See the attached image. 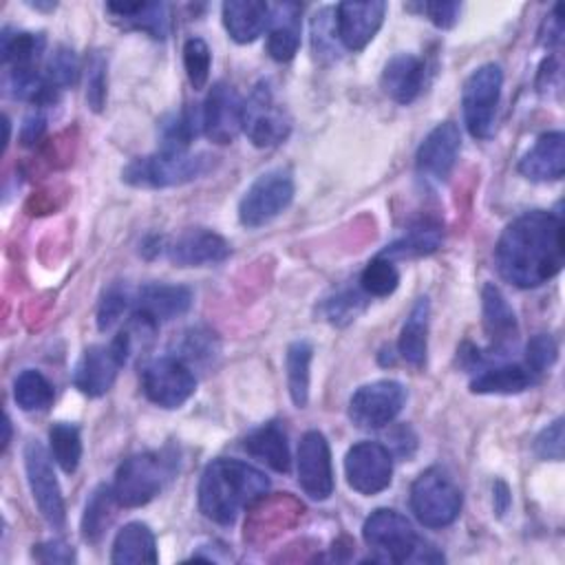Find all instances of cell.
I'll return each mask as SVG.
<instances>
[{
	"label": "cell",
	"instance_id": "cell-27",
	"mask_svg": "<svg viewBox=\"0 0 565 565\" xmlns=\"http://www.w3.org/2000/svg\"><path fill=\"white\" fill-rule=\"evenodd\" d=\"M221 11L225 31L238 44L254 42L269 22V4L260 0H227Z\"/></svg>",
	"mask_w": 565,
	"mask_h": 565
},
{
	"label": "cell",
	"instance_id": "cell-32",
	"mask_svg": "<svg viewBox=\"0 0 565 565\" xmlns=\"http://www.w3.org/2000/svg\"><path fill=\"white\" fill-rule=\"evenodd\" d=\"M313 358V347L309 340H294L285 353V371H287V388L291 402L298 408H305L309 402V366Z\"/></svg>",
	"mask_w": 565,
	"mask_h": 565
},
{
	"label": "cell",
	"instance_id": "cell-10",
	"mask_svg": "<svg viewBox=\"0 0 565 565\" xmlns=\"http://www.w3.org/2000/svg\"><path fill=\"white\" fill-rule=\"evenodd\" d=\"M141 388L152 404L161 408H179L194 395L196 377L183 360L163 355L143 364Z\"/></svg>",
	"mask_w": 565,
	"mask_h": 565
},
{
	"label": "cell",
	"instance_id": "cell-34",
	"mask_svg": "<svg viewBox=\"0 0 565 565\" xmlns=\"http://www.w3.org/2000/svg\"><path fill=\"white\" fill-rule=\"evenodd\" d=\"M199 128H201V110L196 113L192 108H181L179 113H170L159 124V137H161L159 150L188 152Z\"/></svg>",
	"mask_w": 565,
	"mask_h": 565
},
{
	"label": "cell",
	"instance_id": "cell-17",
	"mask_svg": "<svg viewBox=\"0 0 565 565\" xmlns=\"http://www.w3.org/2000/svg\"><path fill=\"white\" fill-rule=\"evenodd\" d=\"M386 13V2H340L333 9V24L338 42L347 51H362L380 31Z\"/></svg>",
	"mask_w": 565,
	"mask_h": 565
},
{
	"label": "cell",
	"instance_id": "cell-31",
	"mask_svg": "<svg viewBox=\"0 0 565 565\" xmlns=\"http://www.w3.org/2000/svg\"><path fill=\"white\" fill-rule=\"evenodd\" d=\"M243 448L260 459L263 463H267L271 470L276 472H287L289 466H291V459H289V446H287V437L282 433L280 426L276 424H263L258 428H254L245 441H243Z\"/></svg>",
	"mask_w": 565,
	"mask_h": 565
},
{
	"label": "cell",
	"instance_id": "cell-41",
	"mask_svg": "<svg viewBox=\"0 0 565 565\" xmlns=\"http://www.w3.org/2000/svg\"><path fill=\"white\" fill-rule=\"evenodd\" d=\"M362 309H364V296L360 291H353V289L338 291L335 296H331L322 302V316L331 324H338V327H344L351 320H355V316Z\"/></svg>",
	"mask_w": 565,
	"mask_h": 565
},
{
	"label": "cell",
	"instance_id": "cell-3",
	"mask_svg": "<svg viewBox=\"0 0 565 565\" xmlns=\"http://www.w3.org/2000/svg\"><path fill=\"white\" fill-rule=\"evenodd\" d=\"M212 166L214 157H210L207 152L157 150L126 163V168L121 170V181L132 188L161 190L201 179Z\"/></svg>",
	"mask_w": 565,
	"mask_h": 565
},
{
	"label": "cell",
	"instance_id": "cell-52",
	"mask_svg": "<svg viewBox=\"0 0 565 565\" xmlns=\"http://www.w3.org/2000/svg\"><path fill=\"white\" fill-rule=\"evenodd\" d=\"M9 437H11V428H9V417H4V439H2V446H4V448L9 446Z\"/></svg>",
	"mask_w": 565,
	"mask_h": 565
},
{
	"label": "cell",
	"instance_id": "cell-14",
	"mask_svg": "<svg viewBox=\"0 0 565 565\" xmlns=\"http://www.w3.org/2000/svg\"><path fill=\"white\" fill-rule=\"evenodd\" d=\"M344 475L355 492L377 494L391 486L393 455L380 441H358L347 450Z\"/></svg>",
	"mask_w": 565,
	"mask_h": 565
},
{
	"label": "cell",
	"instance_id": "cell-25",
	"mask_svg": "<svg viewBox=\"0 0 565 565\" xmlns=\"http://www.w3.org/2000/svg\"><path fill=\"white\" fill-rule=\"evenodd\" d=\"M106 13L128 31L148 33L163 40L168 33V9L163 2H106Z\"/></svg>",
	"mask_w": 565,
	"mask_h": 565
},
{
	"label": "cell",
	"instance_id": "cell-4",
	"mask_svg": "<svg viewBox=\"0 0 565 565\" xmlns=\"http://www.w3.org/2000/svg\"><path fill=\"white\" fill-rule=\"evenodd\" d=\"M461 490L439 466L426 468L411 486V510L426 527H446L461 512Z\"/></svg>",
	"mask_w": 565,
	"mask_h": 565
},
{
	"label": "cell",
	"instance_id": "cell-43",
	"mask_svg": "<svg viewBox=\"0 0 565 565\" xmlns=\"http://www.w3.org/2000/svg\"><path fill=\"white\" fill-rule=\"evenodd\" d=\"M130 302H132V296L128 294V289L121 287V285H113L102 296L99 307H97V327H99V331H108L113 324H117Z\"/></svg>",
	"mask_w": 565,
	"mask_h": 565
},
{
	"label": "cell",
	"instance_id": "cell-6",
	"mask_svg": "<svg viewBox=\"0 0 565 565\" xmlns=\"http://www.w3.org/2000/svg\"><path fill=\"white\" fill-rule=\"evenodd\" d=\"M132 349L130 331H121L108 344H90L73 369V384L88 397L106 395Z\"/></svg>",
	"mask_w": 565,
	"mask_h": 565
},
{
	"label": "cell",
	"instance_id": "cell-11",
	"mask_svg": "<svg viewBox=\"0 0 565 565\" xmlns=\"http://www.w3.org/2000/svg\"><path fill=\"white\" fill-rule=\"evenodd\" d=\"M243 130L256 148H274L287 139L291 130L289 115L276 102L267 82L256 84L245 99Z\"/></svg>",
	"mask_w": 565,
	"mask_h": 565
},
{
	"label": "cell",
	"instance_id": "cell-26",
	"mask_svg": "<svg viewBox=\"0 0 565 565\" xmlns=\"http://www.w3.org/2000/svg\"><path fill=\"white\" fill-rule=\"evenodd\" d=\"M534 382L536 375L523 362H499L479 369L470 382V391L483 395H514L530 388Z\"/></svg>",
	"mask_w": 565,
	"mask_h": 565
},
{
	"label": "cell",
	"instance_id": "cell-1",
	"mask_svg": "<svg viewBox=\"0 0 565 565\" xmlns=\"http://www.w3.org/2000/svg\"><path fill=\"white\" fill-rule=\"evenodd\" d=\"M494 263L501 278L521 289L552 280L565 263L563 218L545 210L523 212L501 232Z\"/></svg>",
	"mask_w": 565,
	"mask_h": 565
},
{
	"label": "cell",
	"instance_id": "cell-21",
	"mask_svg": "<svg viewBox=\"0 0 565 565\" xmlns=\"http://www.w3.org/2000/svg\"><path fill=\"white\" fill-rule=\"evenodd\" d=\"M481 311H483V329L490 338L492 355H505L519 335V324L512 307L508 305L505 296L501 294L499 287L492 282L483 285L481 291Z\"/></svg>",
	"mask_w": 565,
	"mask_h": 565
},
{
	"label": "cell",
	"instance_id": "cell-46",
	"mask_svg": "<svg viewBox=\"0 0 565 565\" xmlns=\"http://www.w3.org/2000/svg\"><path fill=\"white\" fill-rule=\"evenodd\" d=\"M214 338L210 331L203 329H190L185 333V342H183V358L179 360H190V362H201L205 358H212L214 353Z\"/></svg>",
	"mask_w": 565,
	"mask_h": 565
},
{
	"label": "cell",
	"instance_id": "cell-39",
	"mask_svg": "<svg viewBox=\"0 0 565 565\" xmlns=\"http://www.w3.org/2000/svg\"><path fill=\"white\" fill-rule=\"evenodd\" d=\"M183 66L188 82L194 90L205 88L210 79V66H212V51L203 38H188L183 44Z\"/></svg>",
	"mask_w": 565,
	"mask_h": 565
},
{
	"label": "cell",
	"instance_id": "cell-13",
	"mask_svg": "<svg viewBox=\"0 0 565 565\" xmlns=\"http://www.w3.org/2000/svg\"><path fill=\"white\" fill-rule=\"evenodd\" d=\"M24 470H26V481H29L33 501L40 514L44 516V521L55 530L64 527V519H66L64 497H62L57 477L53 472L51 457L40 441H29L24 446Z\"/></svg>",
	"mask_w": 565,
	"mask_h": 565
},
{
	"label": "cell",
	"instance_id": "cell-15",
	"mask_svg": "<svg viewBox=\"0 0 565 565\" xmlns=\"http://www.w3.org/2000/svg\"><path fill=\"white\" fill-rule=\"evenodd\" d=\"M245 99L227 82H216L201 106V130L214 143H232L243 130Z\"/></svg>",
	"mask_w": 565,
	"mask_h": 565
},
{
	"label": "cell",
	"instance_id": "cell-9",
	"mask_svg": "<svg viewBox=\"0 0 565 565\" xmlns=\"http://www.w3.org/2000/svg\"><path fill=\"white\" fill-rule=\"evenodd\" d=\"M166 475L168 470L159 455L137 452L119 463L110 488L121 508H139L159 494Z\"/></svg>",
	"mask_w": 565,
	"mask_h": 565
},
{
	"label": "cell",
	"instance_id": "cell-12",
	"mask_svg": "<svg viewBox=\"0 0 565 565\" xmlns=\"http://www.w3.org/2000/svg\"><path fill=\"white\" fill-rule=\"evenodd\" d=\"M406 402V388L395 380H375L360 386L349 399V417L362 430L391 424Z\"/></svg>",
	"mask_w": 565,
	"mask_h": 565
},
{
	"label": "cell",
	"instance_id": "cell-20",
	"mask_svg": "<svg viewBox=\"0 0 565 565\" xmlns=\"http://www.w3.org/2000/svg\"><path fill=\"white\" fill-rule=\"evenodd\" d=\"M192 289L183 285H168V282H150L143 285L135 296V316L159 327L161 322L174 320L192 307Z\"/></svg>",
	"mask_w": 565,
	"mask_h": 565
},
{
	"label": "cell",
	"instance_id": "cell-33",
	"mask_svg": "<svg viewBox=\"0 0 565 565\" xmlns=\"http://www.w3.org/2000/svg\"><path fill=\"white\" fill-rule=\"evenodd\" d=\"M46 49V38L44 33H33V31H2V62L9 64L11 68H31L40 60V55Z\"/></svg>",
	"mask_w": 565,
	"mask_h": 565
},
{
	"label": "cell",
	"instance_id": "cell-40",
	"mask_svg": "<svg viewBox=\"0 0 565 565\" xmlns=\"http://www.w3.org/2000/svg\"><path fill=\"white\" fill-rule=\"evenodd\" d=\"M44 75L57 90L75 86L79 79V62L75 51L68 46H57L46 60Z\"/></svg>",
	"mask_w": 565,
	"mask_h": 565
},
{
	"label": "cell",
	"instance_id": "cell-51",
	"mask_svg": "<svg viewBox=\"0 0 565 565\" xmlns=\"http://www.w3.org/2000/svg\"><path fill=\"white\" fill-rule=\"evenodd\" d=\"M492 501H494V512L499 514V516H503L505 512H508V508H510V501H512V497H510V488L503 483V481H494V486H492Z\"/></svg>",
	"mask_w": 565,
	"mask_h": 565
},
{
	"label": "cell",
	"instance_id": "cell-47",
	"mask_svg": "<svg viewBox=\"0 0 565 565\" xmlns=\"http://www.w3.org/2000/svg\"><path fill=\"white\" fill-rule=\"evenodd\" d=\"M417 7L439 29H452L459 20V13H461L459 2H439L437 0V2H419Z\"/></svg>",
	"mask_w": 565,
	"mask_h": 565
},
{
	"label": "cell",
	"instance_id": "cell-16",
	"mask_svg": "<svg viewBox=\"0 0 565 565\" xmlns=\"http://www.w3.org/2000/svg\"><path fill=\"white\" fill-rule=\"evenodd\" d=\"M298 483L313 501H324L333 492L331 450L318 430H307L298 444Z\"/></svg>",
	"mask_w": 565,
	"mask_h": 565
},
{
	"label": "cell",
	"instance_id": "cell-36",
	"mask_svg": "<svg viewBox=\"0 0 565 565\" xmlns=\"http://www.w3.org/2000/svg\"><path fill=\"white\" fill-rule=\"evenodd\" d=\"M115 505H119V503L113 494V488H108V486H99L90 494V499L86 501V508H84V516H82V534L86 541H93V543L99 541L104 530L110 525Z\"/></svg>",
	"mask_w": 565,
	"mask_h": 565
},
{
	"label": "cell",
	"instance_id": "cell-23",
	"mask_svg": "<svg viewBox=\"0 0 565 565\" xmlns=\"http://www.w3.org/2000/svg\"><path fill=\"white\" fill-rule=\"evenodd\" d=\"M424 62L413 53H395L382 71V90L397 104H411L424 86Z\"/></svg>",
	"mask_w": 565,
	"mask_h": 565
},
{
	"label": "cell",
	"instance_id": "cell-38",
	"mask_svg": "<svg viewBox=\"0 0 565 565\" xmlns=\"http://www.w3.org/2000/svg\"><path fill=\"white\" fill-rule=\"evenodd\" d=\"M399 285V271L393 260L384 256H375L360 274V287L366 296L373 298H386L391 296Z\"/></svg>",
	"mask_w": 565,
	"mask_h": 565
},
{
	"label": "cell",
	"instance_id": "cell-30",
	"mask_svg": "<svg viewBox=\"0 0 565 565\" xmlns=\"http://www.w3.org/2000/svg\"><path fill=\"white\" fill-rule=\"evenodd\" d=\"M444 230L441 223L435 218H419L415 221L408 232L397 238L395 243L386 245V249L380 252V256L395 260V258H411V256H426L435 252L441 245Z\"/></svg>",
	"mask_w": 565,
	"mask_h": 565
},
{
	"label": "cell",
	"instance_id": "cell-29",
	"mask_svg": "<svg viewBox=\"0 0 565 565\" xmlns=\"http://www.w3.org/2000/svg\"><path fill=\"white\" fill-rule=\"evenodd\" d=\"M157 541L152 530L141 521L126 523L113 541L110 563L115 565H141V563H157Z\"/></svg>",
	"mask_w": 565,
	"mask_h": 565
},
{
	"label": "cell",
	"instance_id": "cell-24",
	"mask_svg": "<svg viewBox=\"0 0 565 565\" xmlns=\"http://www.w3.org/2000/svg\"><path fill=\"white\" fill-rule=\"evenodd\" d=\"M267 53L276 62H289L300 46V4L278 2L269 7Z\"/></svg>",
	"mask_w": 565,
	"mask_h": 565
},
{
	"label": "cell",
	"instance_id": "cell-7",
	"mask_svg": "<svg viewBox=\"0 0 565 565\" xmlns=\"http://www.w3.org/2000/svg\"><path fill=\"white\" fill-rule=\"evenodd\" d=\"M501 86H503V71L494 62L481 64L463 82V90H461L463 124L475 139H488L492 135L497 106L501 99Z\"/></svg>",
	"mask_w": 565,
	"mask_h": 565
},
{
	"label": "cell",
	"instance_id": "cell-42",
	"mask_svg": "<svg viewBox=\"0 0 565 565\" xmlns=\"http://www.w3.org/2000/svg\"><path fill=\"white\" fill-rule=\"evenodd\" d=\"M558 358V344L550 333H539L534 335L527 347H525V360L523 364L539 377L543 375L547 369L554 366Z\"/></svg>",
	"mask_w": 565,
	"mask_h": 565
},
{
	"label": "cell",
	"instance_id": "cell-45",
	"mask_svg": "<svg viewBox=\"0 0 565 565\" xmlns=\"http://www.w3.org/2000/svg\"><path fill=\"white\" fill-rule=\"evenodd\" d=\"M563 417H556L552 424H547L534 439V452L541 459L561 461L563 459Z\"/></svg>",
	"mask_w": 565,
	"mask_h": 565
},
{
	"label": "cell",
	"instance_id": "cell-18",
	"mask_svg": "<svg viewBox=\"0 0 565 565\" xmlns=\"http://www.w3.org/2000/svg\"><path fill=\"white\" fill-rule=\"evenodd\" d=\"M461 150V135L457 124H437L419 143L415 152V168L422 177L433 181H446L452 172Z\"/></svg>",
	"mask_w": 565,
	"mask_h": 565
},
{
	"label": "cell",
	"instance_id": "cell-48",
	"mask_svg": "<svg viewBox=\"0 0 565 565\" xmlns=\"http://www.w3.org/2000/svg\"><path fill=\"white\" fill-rule=\"evenodd\" d=\"M33 556L40 563H73L75 561V552L68 543L64 541H46L33 547Z\"/></svg>",
	"mask_w": 565,
	"mask_h": 565
},
{
	"label": "cell",
	"instance_id": "cell-44",
	"mask_svg": "<svg viewBox=\"0 0 565 565\" xmlns=\"http://www.w3.org/2000/svg\"><path fill=\"white\" fill-rule=\"evenodd\" d=\"M86 102L95 113L104 110L106 104V60L95 51L86 68Z\"/></svg>",
	"mask_w": 565,
	"mask_h": 565
},
{
	"label": "cell",
	"instance_id": "cell-5",
	"mask_svg": "<svg viewBox=\"0 0 565 565\" xmlns=\"http://www.w3.org/2000/svg\"><path fill=\"white\" fill-rule=\"evenodd\" d=\"M362 536L375 563H406L424 547L411 521L391 508L375 510L364 521Z\"/></svg>",
	"mask_w": 565,
	"mask_h": 565
},
{
	"label": "cell",
	"instance_id": "cell-49",
	"mask_svg": "<svg viewBox=\"0 0 565 565\" xmlns=\"http://www.w3.org/2000/svg\"><path fill=\"white\" fill-rule=\"evenodd\" d=\"M44 130H46V117L40 113H31L29 117H24V121L20 126V141L24 146H33L35 141L42 139Z\"/></svg>",
	"mask_w": 565,
	"mask_h": 565
},
{
	"label": "cell",
	"instance_id": "cell-2",
	"mask_svg": "<svg viewBox=\"0 0 565 565\" xmlns=\"http://www.w3.org/2000/svg\"><path fill=\"white\" fill-rule=\"evenodd\" d=\"M269 479L238 459L210 461L199 481V510L218 525H232L238 514L265 497Z\"/></svg>",
	"mask_w": 565,
	"mask_h": 565
},
{
	"label": "cell",
	"instance_id": "cell-22",
	"mask_svg": "<svg viewBox=\"0 0 565 565\" xmlns=\"http://www.w3.org/2000/svg\"><path fill=\"white\" fill-rule=\"evenodd\" d=\"M519 172L536 183L558 181L565 174V135L558 130L543 132L521 157Z\"/></svg>",
	"mask_w": 565,
	"mask_h": 565
},
{
	"label": "cell",
	"instance_id": "cell-19",
	"mask_svg": "<svg viewBox=\"0 0 565 565\" xmlns=\"http://www.w3.org/2000/svg\"><path fill=\"white\" fill-rule=\"evenodd\" d=\"M166 256L177 267L216 265L230 256V243L212 230L190 227L166 245Z\"/></svg>",
	"mask_w": 565,
	"mask_h": 565
},
{
	"label": "cell",
	"instance_id": "cell-35",
	"mask_svg": "<svg viewBox=\"0 0 565 565\" xmlns=\"http://www.w3.org/2000/svg\"><path fill=\"white\" fill-rule=\"evenodd\" d=\"M13 399L26 413L46 411L55 399V391L53 384L40 371L24 369L13 380Z\"/></svg>",
	"mask_w": 565,
	"mask_h": 565
},
{
	"label": "cell",
	"instance_id": "cell-37",
	"mask_svg": "<svg viewBox=\"0 0 565 565\" xmlns=\"http://www.w3.org/2000/svg\"><path fill=\"white\" fill-rule=\"evenodd\" d=\"M49 441H51V455L53 461L68 475H73L79 466L82 459V437L77 426L57 422L49 430Z\"/></svg>",
	"mask_w": 565,
	"mask_h": 565
},
{
	"label": "cell",
	"instance_id": "cell-50",
	"mask_svg": "<svg viewBox=\"0 0 565 565\" xmlns=\"http://www.w3.org/2000/svg\"><path fill=\"white\" fill-rule=\"evenodd\" d=\"M543 26L547 29V33H541V42H543L545 46L558 44L561 38H563V22H561V7H558V4L554 7V15H550Z\"/></svg>",
	"mask_w": 565,
	"mask_h": 565
},
{
	"label": "cell",
	"instance_id": "cell-8",
	"mask_svg": "<svg viewBox=\"0 0 565 565\" xmlns=\"http://www.w3.org/2000/svg\"><path fill=\"white\" fill-rule=\"evenodd\" d=\"M294 199V179L285 168H274L256 177L238 201V221L249 227H263L282 214Z\"/></svg>",
	"mask_w": 565,
	"mask_h": 565
},
{
	"label": "cell",
	"instance_id": "cell-28",
	"mask_svg": "<svg viewBox=\"0 0 565 565\" xmlns=\"http://www.w3.org/2000/svg\"><path fill=\"white\" fill-rule=\"evenodd\" d=\"M428 320H430V302L426 296L417 298L411 307L397 340V351L404 362L415 369H424L428 353Z\"/></svg>",
	"mask_w": 565,
	"mask_h": 565
}]
</instances>
